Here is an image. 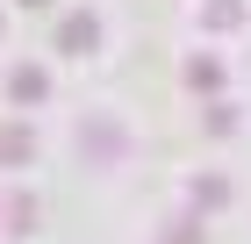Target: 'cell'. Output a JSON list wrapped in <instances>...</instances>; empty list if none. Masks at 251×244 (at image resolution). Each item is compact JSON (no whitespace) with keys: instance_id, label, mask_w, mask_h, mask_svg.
<instances>
[{"instance_id":"1","label":"cell","mask_w":251,"mask_h":244,"mask_svg":"<svg viewBox=\"0 0 251 244\" xmlns=\"http://www.w3.org/2000/svg\"><path fill=\"white\" fill-rule=\"evenodd\" d=\"M58 51H65V57L100 51V15H94V7H79V15H65V22H58Z\"/></svg>"},{"instance_id":"2","label":"cell","mask_w":251,"mask_h":244,"mask_svg":"<svg viewBox=\"0 0 251 244\" xmlns=\"http://www.w3.org/2000/svg\"><path fill=\"white\" fill-rule=\"evenodd\" d=\"M29 158H36V130H29L22 115H7V122H0V172H22Z\"/></svg>"},{"instance_id":"3","label":"cell","mask_w":251,"mask_h":244,"mask_svg":"<svg viewBox=\"0 0 251 244\" xmlns=\"http://www.w3.org/2000/svg\"><path fill=\"white\" fill-rule=\"evenodd\" d=\"M7 101H15V108L50 101V72H43V65H15V72H7Z\"/></svg>"},{"instance_id":"4","label":"cell","mask_w":251,"mask_h":244,"mask_svg":"<svg viewBox=\"0 0 251 244\" xmlns=\"http://www.w3.org/2000/svg\"><path fill=\"white\" fill-rule=\"evenodd\" d=\"M187 201H194V216H201V208H223V201H230V180H223V172H194Z\"/></svg>"},{"instance_id":"5","label":"cell","mask_w":251,"mask_h":244,"mask_svg":"<svg viewBox=\"0 0 251 244\" xmlns=\"http://www.w3.org/2000/svg\"><path fill=\"white\" fill-rule=\"evenodd\" d=\"M244 22V0H201V29H237Z\"/></svg>"},{"instance_id":"6","label":"cell","mask_w":251,"mask_h":244,"mask_svg":"<svg viewBox=\"0 0 251 244\" xmlns=\"http://www.w3.org/2000/svg\"><path fill=\"white\" fill-rule=\"evenodd\" d=\"M36 223H43V208L29 201V194H7V230H15V237H29Z\"/></svg>"},{"instance_id":"7","label":"cell","mask_w":251,"mask_h":244,"mask_svg":"<svg viewBox=\"0 0 251 244\" xmlns=\"http://www.w3.org/2000/svg\"><path fill=\"white\" fill-rule=\"evenodd\" d=\"M158 244H208V230H201V216H173L158 230Z\"/></svg>"},{"instance_id":"8","label":"cell","mask_w":251,"mask_h":244,"mask_svg":"<svg viewBox=\"0 0 251 244\" xmlns=\"http://www.w3.org/2000/svg\"><path fill=\"white\" fill-rule=\"evenodd\" d=\"M187 86L194 94H215V86H223V65H215V57H187Z\"/></svg>"},{"instance_id":"9","label":"cell","mask_w":251,"mask_h":244,"mask_svg":"<svg viewBox=\"0 0 251 244\" xmlns=\"http://www.w3.org/2000/svg\"><path fill=\"white\" fill-rule=\"evenodd\" d=\"M79 151H94V158H115V151H122V136L108 130V122H94V130H79Z\"/></svg>"},{"instance_id":"10","label":"cell","mask_w":251,"mask_h":244,"mask_svg":"<svg viewBox=\"0 0 251 244\" xmlns=\"http://www.w3.org/2000/svg\"><path fill=\"white\" fill-rule=\"evenodd\" d=\"M237 130V108L230 101H208V136H230Z\"/></svg>"},{"instance_id":"11","label":"cell","mask_w":251,"mask_h":244,"mask_svg":"<svg viewBox=\"0 0 251 244\" xmlns=\"http://www.w3.org/2000/svg\"><path fill=\"white\" fill-rule=\"evenodd\" d=\"M22 7H50V0H22Z\"/></svg>"},{"instance_id":"12","label":"cell","mask_w":251,"mask_h":244,"mask_svg":"<svg viewBox=\"0 0 251 244\" xmlns=\"http://www.w3.org/2000/svg\"><path fill=\"white\" fill-rule=\"evenodd\" d=\"M0 36H7V15H0Z\"/></svg>"}]
</instances>
